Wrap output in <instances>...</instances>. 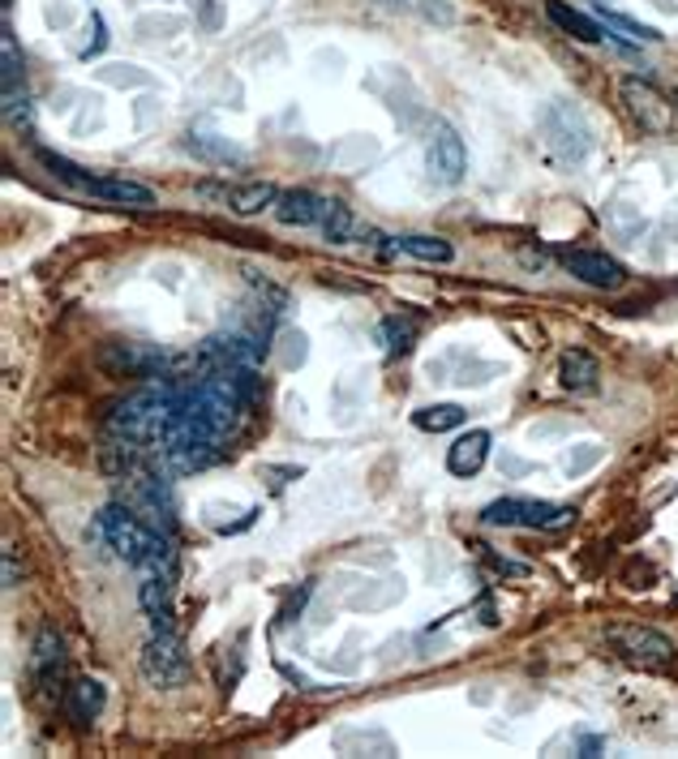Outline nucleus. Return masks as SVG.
Listing matches in <instances>:
<instances>
[{
    "label": "nucleus",
    "instance_id": "c85d7f7f",
    "mask_svg": "<svg viewBox=\"0 0 678 759\" xmlns=\"http://www.w3.org/2000/svg\"><path fill=\"white\" fill-rule=\"evenodd\" d=\"M675 103H678V87H675Z\"/></svg>",
    "mask_w": 678,
    "mask_h": 759
},
{
    "label": "nucleus",
    "instance_id": "1a4fd4ad",
    "mask_svg": "<svg viewBox=\"0 0 678 759\" xmlns=\"http://www.w3.org/2000/svg\"><path fill=\"white\" fill-rule=\"evenodd\" d=\"M326 206H331V198H322V194H313V189H288V194H279V203H275V219H279L284 228H322Z\"/></svg>",
    "mask_w": 678,
    "mask_h": 759
},
{
    "label": "nucleus",
    "instance_id": "6e6552de",
    "mask_svg": "<svg viewBox=\"0 0 678 759\" xmlns=\"http://www.w3.org/2000/svg\"><path fill=\"white\" fill-rule=\"evenodd\" d=\"M559 262L572 271L579 284H588V288H601V292H614V288H623L627 284V271L619 257H610V253H597V250H563L559 253Z\"/></svg>",
    "mask_w": 678,
    "mask_h": 759
},
{
    "label": "nucleus",
    "instance_id": "aec40b11",
    "mask_svg": "<svg viewBox=\"0 0 678 759\" xmlns=\"http://www.w3.org/2000/svg\"><path fill=\"white\" fill-rule=\"evenodd\" d=\"M382 9L391 13H409V18H421V22H438V26H451L456 22V9L447 0H378Z\"/></svg>",
    "mask_w": 678,
    "mask_h": 759
},
{
    "label": "nucleus",
    "instance_id": "4be33fe9",
    "mask_svg": "<svg viewBox=\"0 0 678 759\" xmlns=\"http://www.w3.org/2000/svg\"><path fill=\"white\" fill-rule=\"evenodd\" d=\"M189 151L198 159H207V163H219V168L245 163V151H237L228 138H215V134H189Z\"/></svg>",
    "mask_w": 678,
    "mask_h": 759
},
{
    "label": "nucleus",
    "instance_id": "ddd939ff",
    "mask_svg": "<svg viewBox=\"0 0 678 759\" xmlns=\"http://www.w3.org/2000/svg\"><path fill=\"white\" fill-rule=\"evenodd\" d=\"M593 18L610 31V44H662V31L657 26H644V22L627 18L619 9H606L601 0H593Z\"/></svg>",
    "mask_w": 678,
    "mask_h": 759
},
{
    "label": "nucleus",
    "instance_id": "f8f14e48",
    "mask_svg": "<svg viewBox=\"0 0 678 759\" xmlns=\"http://www.w3.org/2000/svg\"><path fill=\"white\" fill-rule=\"evenodd\" d=\"M545 13H550V22H554L563 35H572L579 44H601V39H610V31H606L593 13H579V9L563 4V0H545Z\"/></svg>",
    "mask_w": 678,
    "mask_h": 759
},
{
    "label": "nucleus",
    "instance_id": "7ed1b4c3",
    "mask_svg": "<svg viewBox=\"0 0 678 759\" xmlns=\"http://www.w3.org/2000/svg\"><path fill=\"white\" fill-rule=\"evenodd\" d=\"M572 519V506L537 503V498H498L481 510V524H490V528H528V532H559Z\"/></svg>",
    "mask_w": 678,
    "mask_h": 759
},
{
    "label": "nucleus",
    "instance_id": "4468645a",
    "mask_svg": "<svg viewBox=\"0 0 678 759\" xmlns=\"http://www.w3.org/2000/svg\"><path fill=\"white\" fill-rule=\"evenodd\" d=\"M485 459H490V434H485V429H469V434H460V438L447 447V468H451V476H476V472L485 468Z\"/></svg>",
    "mask_w": 678,
    "mask_h": 759
},
{
    "label": "nucleus",
    "instance_id": "f3484780",
    "mask_svg": "<svg viewBox=\"0 0 678 759\" xmlns=\"http://www.w3.org/2000/svg\"><path fill=\"white\" fill-rule=\"evenodd\" d=\"M279 203V189L271 181H254V185H237L228 194V210L232 215H262V210H275Z\"/></svg>",
    "mask_w": 678,
    "mask_h": 759
},
{
    "label": "nucleus",
    "instance_id": "bb28decb",
    "mask_svg": "<svg viewBox=\"0 0 678 759\" xmlns=\"http://www.w3.org/2000/svg\"><path fill=\"white\" fill-rule=\"evenodd\" d=\"M481 550H485V545H481ZM485 562H490L498 575H516V579H520V575H528V566H520V562H507V557H494L490 550H485Z\"/></svg>",
    "mask_w": 678,
    "mask_h": 759
},
{
    "label": "nucleus",
    "instance_id": "f03ea898",
    "mask_svg": "<svg viewBox=\"0 0 678 759\" xmlns=\"http://www.w3.org/2000/svg\"><path fill=\"white\" fill-rule=\"evenodd\" d=\"M606 644H610L614 657H623L627 665H635V669H653V674L670 669V665L678 660L675 640H666L662 631L640 626V622H614V626H606Z\"/></svg>",
    "mask_w": 678,
    "mask_h": 759
},
{
    "label": "nucleus",
    "instance_id": "0eeeda50",
    "mask_svg": "<svg viewBox=\"0 0 678 759\" xmlns=\"http://www.w3.org/2000/svg\"><path fill=\"white\" fill-rule=\"evenodd\" d=\"M425 163H429V176L438 185H460L464 181V168H469V154L460 134L447 125V120H434L429 125V142H425Z\"/></svg>",
    "mask_w": 678,
    "mask_h": 759
},
{
    "label": "nucleus",
    "instance_id": "a211bd4d",
    "mask_svg": "<svg viewBox=\"0 0 678 759\" xmlns=\"http://www.w3.org/2000/svg\"><path fill=\"white\" fill-rule=\"evenodd\" d=\"M318 232H322L331 245H348V241H357L366 228H361V219H357L348 206L331 198V206H326V219H322V228H318Z\"/></svg>",
    "mask_w": 678,
    "mask_h": 759
},
{
    "label": "nucleus",
    "instance_id": "b1692460",
    "mask_svg": "<svg viewBox=\"0 0 678 759\" xmlns=\"http://www.w3.org/2000/svg\"><path fill=\"white\" fill-rule=\"evenodd\" d=\"M112 348L120 353V369L125 373H156L159 365H163V353L142 348V344H112Z\"/></svg>",
    "mask_w": 678,
    "mask_h": 759
},
{
    "label": "nucleus",
    "instance_id": "2eb2a0df",
    "mask_svg": "<svg viewBox=\"0 0 678 759\" xmlns=\"http://www.w3.org/2000/svg\"><path fill=\"white\" fill-rule=\"evenodd\" d=\"M597 382H601L597 356L579 353V348L563 353V360H559V387H563V391H572V395H593Z\"/></svg>",
    "mask_w": 678,
    "mask_h": 759
},
{
    "label": "nucleus",
    "instance_id": "cd10ccee",
    "mask_svg": "<svg viewBox=\"0 0 678 759\" xmlns=\"http://www.w3.org/2000/svg\"><path fill=\"white\" fill-rule=\"evenodd\" d=\"M91 26H95V39H91V48L82 51V56H87V60H91V56H100V51L107 48V26H104V18H100V13H95V18H91Z\"/></svg>",
    "mask_w": 678,
    "mask_h": 759
},
{
    "label": "nucleus",
    "instance_id": "393cba45",
    "mask_svg": "<svg viewBox=\"0 0 678 759\" xmlns=\"http://www.w3.org/2000/svg\"><path fill=\"white\" fill-rule=\"evenodd\" d=\"M597 459H601V447H597V442H579L575 451L563 456V468H567V476H579V472H588Z\"/></svg>",
    "mask_w": 678,
    "mask_h": 759
},
{
    "label": "nucleus",
    "instance_id": "a878e982",
    "mask_svg": "<svg viewBox=\"0 0 678 759\" xmlns=\"http://www.w3.org/2000/svg\"><path fill=\"white\" fill-rule=\"evenodd\" d=\"M22 584V571H18V550L4 545V588H18Z\"/></svg>",
    "mask_w": 678,
    "mask_h": 759
},
{
    "label": "nucleus",
    "instance_id": "412c9836",
    "mask_svg": "<svg viewBox=\"0 0 678 759\" xmlns=\"http://www.w3.org/2000/svg\"><path fill=\"white\" fill-rule=\"evenodd\" d=\"M413 425L425 434H447V429H460L464 425V407L460 404H429L413 412Z\"/></svg>",
    "mask_w": 678,
    "mask_h": 759
},
{
    "label": "nucleus",
    "instance_id": "f257e3e1",
    "mask_svg": "<svg viewBox=\"0 0 678 759\" xmlns=\"http://www.w3.org/2000/svg\"><path fill=\"white\" fill-rule=\"evenodd\" d=\"M181 425V382H151L107 412V429L129 447H163Z\"/></svg>",
    "mask_w": 678,
    "mask_h": 759
},
{
    "label": "nucleus",
    "instance_id": "9d476101",
    "mask_svg": "<svg viewBox=\"0 0 678 759\" xmlns=\"http://www.w3.org/2000/svg\"><path fill=\"white\" fill-rule=\"evenodd\" d=\"M82 194L112 206H156V189L142 181H129V176H91L82 185Z\"/></svg>",
    "mask_w": 678,
    "mask_h": 759
},
{
    "label": "nucleus",
    "instance_id": "20e7f679",
    "mask_svg": "<svg viewBox=\"0 0 678 759\" xmlns=\"http://www.w3.org/2000/svg\"><path fill=\"white\" fill-rule=\"evenodd\" d=\"M138 674H142V682L156 687V691H176V687L189 682V657H185V644L176 640V631H156V635L142 644Z\"/></svg>",
    "mask_w": 678,
    "mask_h": 759
},
{
    "label": "nucleus",
    "instance_id": "dca6fc26",
    "mask_svg": "<svg viewBox=\"0 0 678 759\" xmlns=\"http://www.w3.org/2000/svg\"><path fill=\"white\" fill-rule=\"evenodd\" d=\"M387 250L404 253V257H417V262H438V266H447L456 257L451 241H443V237H391Z\"/></svg>",
    "mask_w": 678,
    "mask_h": 759
},
{
    "label": "nucleus",
    "instance_id": "9b49d317",
    "mask_svg": "<svg viewBox=\"0 0 678 759\" xmlns=\"http://www.w3.org/2000/svg\"><path fill=\"white\" fill-rule=\"evenodd\" d=\"M31 678L39 682V691H56L65 678V644L56 631H39L35 648H31Z\"/></svg>",
    "mask_w": 678,
    "mask_h": 759
},
{
    "label": "nucleus",
    "instance_id": "6ab92c4d",
    "mask_svg": "<svg viewBox=\"0 0 678 759\" xmlns=\"http://www.w3.org/2000/svg\"><path fill=\"white\" fill-rule=\"evenodd\" d=\"M107 704V687L104 682H95V678H78L73 687H69V712L78 716V721H95Z\"/></svg>",
    "mask_w": 678,
    "mask_h": 759
},
{
    "label": "nucleus",
    "instance_id": "5701e85b",
    "mask_svg": "<svg viewBox=\"0 0 678 759\" xmlns=\"http://www.w3.org/2000/svg\"><path fill=\"white\" fill-rule=\"evenodd\" d=\"M382 340H387V356L413 353V340H417V322H413V318H387V322H382Z\"/></svg>",
    "mask_w": 678,
    "mask_h": 759
},
{
    "label": "nucleus",
    "instance_id": "423d86ee",
    "mask_svg": "<svg viewBox=\"0 0 678 759\" xmlns=\"http://www.w3.org/2000/svg\"><path fill=\"white\" fill-rule=\"evenodd\" d=\"M541 134H545V147L554 151V159H563V163H584V154H588V125H584V116L575 112L572 103H550L545 107V116H541Z\"/></svg>",
    "mask_w": 678,
    "mask_h": 759
},
{
    "label": "nucleus",
    "instance_id": "39448f33",
    "mask_svg": "<svg viewBox=\"0 0 678 759\" xmlns=\"http://www.w3.org/2000/svg\"><path fill=\"white\" fill-rule=\"evenodd\" d=\"M623 107L631 112V120H635L644 134H653V138H670V134H678L675 95H662L653 82L627 78L623 82Z\"/></svg>",
    "mask_w": 678,
    "mask_h": 759
}]
</instances>
